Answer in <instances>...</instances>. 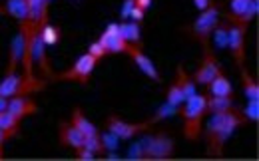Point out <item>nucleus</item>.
Returning <instances> with one entry per match:
<instances>
[{
	"mask_svg": "<svg viewBox=\"0 0 259 161\" xmlns=\"http://www.w3.org/2000/svg\"><path fill=\"white\" fill-rule=\"evenodd\" d=\"M244 124H248V122L244 120V116L240 114L238 108H234L230 112H222V114H212V120L208 124V132H206V136H208V154L220 158L224 154L226 142Z\"/></svg>",
	"mask_w": 259,
	"mask_h": 161,
	"instance_id": "obj_1",
	"label": "nucleus"
},
{
	"mask_svg": "<svg viewBox=\"0 0 259 161\" xmlns=\"http://www.w3.org/2000/svg\"><path fill=\"white\" fill-rule=\"evenodd\" d=\"M206 100H208V96L194 94L192 98L186 100V106L182 108L184 136L188 140H198L200 134H202V118L208 114L206 112Z\"/></svg>",
	"mask_w": 259,
	"mask_h": 161,
	"instance_id": "obj_2",
	"label": "nucleus"
},
{
	"mask_svg": "<svg viewBox=\"0 0 259 161\" xmlns=\"http://www.w3.org/2000/svg\"><path fill=\"white\" fill-rule=\"evenodd\" d=\"M48 84V80L36 78V76H18L14 74H6L4 80L0 82V98H14V96H28L32 92H40L44 90Z\"/></svg>",
	"mask_w": 259,
	"mask_h": 161,
	"instance_id": "obj_3",
	"label": "nucleus"
},
{
	"mask_svg": "<svg viewBox=\"0 0 259 161\" xmlns=\"http://www.w3.org/2000/svg\"><path fill=\"white\" fill-rule=\"evenodd\" d=\"M220 8H222V2H212L206 10H202V14L196 18L192 26V36L202 44V48H210V36L218 26Z\"/></svg>",
	"mask_w": 259,
	"mask_h": 161,
	"instance_id": "obj_4",
	"label": "nucleus"
},
{
	"mask_svg": "<svg viewBox=\"0 0 259 161\" xmlns=\"http://www.w3.org/2000/svg\"><path fill=\"white\" fill-rule=\"evenodd\" d=\"M96 64H98V60L86 52V54H82L66 72L54 74L52 80H72V82H78V84H88V80H90V76H92Z\"/></svg>",
	"mask_w": 259,
	"mask_h": 161,
	"instance_id": "obj_5",
	"label": "nucleus"
},
{
	"mask_svg": "<svg viewBox=\"0 0 259 161\" xmlns=\"http://www.w3.org/2000/svg\"><path fill=\"white\" fill-rule=\"evenodd\" d=\"M144 160H168L174 154V140L166 134L150 136L142 140Z\"/></svg>",
	"mask_w": 259,
	"mask_h": 161,
	"instance_id": "obj_6",
	"label": "nucleus"
},
{
	"mask_svg": "<svg viewBox=\"0 0 259 161\" xmlns=\"http://www.w3.org/2000/svg\"><path fill=\"white\" fill-rule=\"evenodd\" d=\"M246 28L248 26L238 22H230V28H228V48L232 50L234 60L240 68H244V62H246Z\"/></svg>",
	"mask_w": 259,
	"mask_h": 161,
	"instance_id": "obj_7",
	"label": "nucleus"
},
{
	"mask_svg": "<svg viewBox=\"0 0 259 161\" xmlns=\"http://www.w3.org/2000/svg\"><path fill=\"white\" fill-rule=\"evenodd\" d=\"M102 46H104V50H106V54H128V50L132 48V44H128L124 38H122V34H120V24H116V22H112L104 32H102V36H100V40H98Z\"/></svg>",
	"mask_w": 259,
	"mask_h": 161,
	"instance_id": "obj_8",
	"label": "nucleus"
},
{
	"mask_svg": "<svg viewBox=\"0 0 259 161\" xmlns=\"http://www.w3.org/2000/svg\"><path fill=\"white\" fill-rule=\"evenodd\" d=\"M230 6H232V12L226 14V18L230 22H238V24L248 26L258 16L259 2L258 0H230Z\"/></svg>",
	"mask_w": 259,
	"mask_h": 161,
	"instance_id": "obj_9",
	"label": "nucleus"
},
{
	"mask_svg": "<svg viewBox=\"0 0 259 161\" xmlns=\"http://www.w3.org/2000/svg\"><path fill=\"white\" fill-rule=\"evenodd\" d=\"M218 74H222V66H220L218 58L214 56L212 48H204V60H202V66L198 68V72L194 74V82L200 86H208Z\"/></svg>",
	"mask_w": 259,
	"mask_h": 161,
	"instance_id": "obj_10",
	"label": "nucleus"
},
{
	"mask_svg": "<svg viewBox=\"0 0 259 161\" xmlns=\"http://www.w3.org/2000/svg\"><path fill=\"white\" fill-rule=\"evenodd\" d=\"M26 34H28V22L20 24V32L14 36L12 44H10V56H8V68L6 74H14L16 68L22 62V54H24V44H26Z\"/></svg>",
	"mask_w": 259,
	"mask_h": 161,
	"instance_id": "obj_11",
	"label": "nucleus"
},
{
	"mask_svg": "<svg viewBox=\"0 0 259 161\" xmlns=\"http://www.w3.org/2000/svg\"><path fill=\"white\" fill-rule=\"evenodd\" d=\"M150 126V120L144 124H128L124 120H120L118 116H110L108 118V132L116 134L120 140H132L134 136H138L140 132H144Z\"/></svg>",
	"mask_w": 259,
	"mask_h": 161,
	"instance_id": "obj_12",
	"label": "nucleus"
},
{
	"mask_svg": "<svg viewBox=\"0 0 259 161\" xmlns=\"http://www.w3.org/2000/svg\"><path fill=\"white\" fill-rule=\"evenodd\" d=\"M32 62L38 66V70H40V74H44V78H48V80H52V78H54V72H52V68H50V64H48V56H46V44L42 42V38H40V34H38V32L34 34V44H32Z\"/></svg>",
	"mask_w": 259,
	"mask_h": 161,
	"instance_id": "obj_13",
	"label": "nucleus"
},
{
	"mask_svg": "<svg viewBox=\"0 0 259 161\" xmlns=\"http://www.w3.org/2000/svg\"><path fill=\"white\" fill-rule=\"evenodd\" d=\"M36 110H38L36 104H34L30 98H26V96H14V98H10L8 104H6V112L12 114V116L18 118V120L36 114Z\"/></svg>",
	"mask_w": 259,
	"mask_h": 161,
	"instance_id": "obj_14",
	"label": "nucleus"
},
{
	"mask_svg": "<svg viewBox=\"0 0 259 161\" xmlns=\"http://www.w3.org/2000/svg\"><path fill=\"white\" fill-rule=\"evenodd\" d=\"M128 54L132 56V60L136 62V66L148 76V78H152L154 82H160V72H158V68L154 66V62L142 52V48H138V46H132L128 50Z\"/></svg>",
	"mask_w": 259,
	"mask_h": 161,
	"instance_id": "obj_15",
	"label": "nucleus"
},
{
	"mask_svg": "<svg viewBox=\"0 0 259 161\" xmlns=\"http://www.w3.org/2000/svg\"><path fill=\"white\" fill-rule=\"evenodd\" d=\"M60 142L68 148L78 150L84 146V136L72 124H60Z\"/></svg>",
	"mask_w": 259,
	"mask_h": 161,
	"instance_id": "obj_16",
	"label": "nucleus"
},
{
	"mask_svg": "<svg viewBox=\"0 0 259 161\" xmlns=\"http://www.w3.org/2000/svg\"><path fill=\"white\" fill-rule=\"evenodd\" d=\"M70 124L82 134V136H98V130H96V126L82 114V110L80 108H76L74 112H72V120H70Z\"/></svg>",
	"mask_w": 259,
	"mask_h": 161,
	"instance_id": "obj_17",
	"label": "nucleus"
},
{
	"mask_svg": "<svg viewBox=\"0 0 259 161\" xmlns=\"http://www.w3.org/2000/svg\"><path fill=\"white\" fill-rule=\"evenodd\" d=\"M234 108H236V104H234L232 96H212L206 100V112H212V114L230 112Z\"/></svg>",
	"mask_w": 259,
	"mask_h": 161,
	"instance_id": "obj_18",
	"label": "nucleus"
},
{
	"mask_svg": "<svg viewBox=\"0 0 259 161\" xmlns=\"http://www.w3.org/2000/svg\"><path fill=\"white\" fill-rule=\"evenodd\" d=\"M4 14H10L18 20V24L28 22V2L26 0H6Z\"/></svg>",
	"mask_w": 259,
	"mask_h": 161,
	"instance_id": "obj_19",
	"label": "nucleus"
},
{
	"mask_svg": "<svg viewBox=\"0 0 259 161\" xmlns=\"http://www.w3.org/2000/svg\"><path fill=\"white\" fill-rule=\"evenodd\" d=\"M208 86H210L212 96H232L234 94V86H232V82L224 74H218Z\"/></svg>",
	"mask_w": 259,
	"mask_h": 161,
	"instance_id": "obj_20",
	"label": "nucleus"
},
{
	"mask_svg": "<svg viewBox=\"0 0 259 161\" xmlns=\"http://www.w3.org/2000/svg\"><path fill=\"white\" fill-rule=\"evenodd\" d=\"M120 34H122V38H124L128 44L142 48V34H140V24H138V22L120 24Z\"/></svg>",
	"mask_w": 259,
	"mask_h": 161,
	"instance_id": "obj_21",
	"label": "nucleus"
},
{
	"mask_svg": "<svg viewBox=\"0 0 259 161\" xmlns=\"http://www.w3.org/2000/svg\"><path fill=\"white\" fill-rule=\"evenodd\" d=\"M176 82L180 84V90H182V94H184V102L196 94V84H194V80L186 74L184 66H178V78H176Z\"/></svg>",
	"mask_w": 259,
	"mask_h": 161,
	"instance_id": "obj_22",
	"label": "nucleus"
},
{
	"mask_svg": "<svg viewBox=\"0 0 259 161\" xmlns=\"http://www.w3.org/2000/svg\"><path fill=\"white\" fill-rule=\"evenodd\" d=\"M242 70V84H244V94L248 96V100H258L259 98V88L258 82L250 76V72L246 68H240Z\"/></svg>",
	"mask_w": 259,
	"mask_h": 161,
	"instance_id": "obj_23",
	"label": "nucleus"
},
{
	"mask_svg": "<svg viewBox=\"0 0 259 161\" xmlns=\"http://www.w3.org/2000/svg\"><path fill=\"white\" fill-rule=\"evenodd\" d=\"M38 34H40V38H42V42L46 44V46H54V44H58L60 42V28H56V26H52V24H44L40 30H38Z\"/></svg>",
	"mask_w": 259,
	"mask_h": 161,
	"instance_id": "obj_24",
	"label": "nucleus"
},
{
	"mask_svg": "<svg viewBox=\"0 0 259 161\" xmlns=\"http://www.w3.org/2000/svg\"><path fill=\"white\" fill-rule=\"evenodd\" d=\"M228 28H230V20L226 18V22H222V24H218L216 28H214V44H216V48L218 50H226L228 48Z\"/></svg>",
	"mask_w": 259,
	"mask_h": 161,
	"instance_id": "obj_25",
	"label": "nucleus"
},
{
	"mask_svg": "<svg viewBox=\"0 0 259 161\" xmlns=\"http://www.w3.org/2000/svg\"><path fill=\"white\" fill-rule=\"evenodd\" d=\"M168 104H172L174 108H180V106L184 104V94H182L178 82H174V84L168 88Z\"/></svg>",
	"mask_w": 259,
	"mask_h": 161,
	"instance_id": "obj_26",
	"label": "nucleus"
},
{
	"mask_svg": "<svg viewBox=\"0 0 259 161\" xmlns=\"http://www.w3.org/2000/svg\"><path fill=\"white\" fill-rule=\"evenodd\" d=\"M246 122H258L259 120V104L258 100H248V106L240 112Z\"/></svg>",
	"mask_w": 259,
	"mask_h": 161,
	"instance_id": "obj_27",
	"label": "nucleus"
},
{
	"mask_svg": "<svg viewBox=\"0 0 259 161\" xmlns=\"http://www.w3.org/2000/svg\"><path fill=\"white\" fill-rule=\"evenodd\" d=\"M82 148L90 150L94 156H100V154H104V152H106L98 136H84V146H82Z\"/></svg>",
	"mask_w": 259,
	"mask_h": 161,
	"instance_id": "obj_28",
	"label": "nucleus"
},
{
	"mask_svg": "<svg viewBox=\"0 0 259 161\" xmlns=\"http://www.w3.org/2000/svg\"><path fill=\"white\" fill-rule=\"evenodd\" d=\"M100 142H102V146H104L106 152H116L120 148V138L116 134H112V132H104L102 138H100Z\"/></svg>",
	"mask_w": 259,
	"mask_h": 161,
	"instance_id": "obj_29",
	"label": "nucleus"
},
{
	"mask_svg": "<svg viewBox=\"0 0 259 161\" xmlns=\"http://www.w3.org/2000/svg\"><path fill=\"white\" fill-rule=\"evenodd\" d=\"M18 124H20V120L14 118L12 114H8V112H2L0 114V128L2 130H14V132H18Z\"/></svg>",
	"mask_w": 259,
	"mask_h": 161,
	"instance_id": "obj_30",
	"label": "nucleus"
},
{
	"mask_svg": "<svg viewBox=\"0 0 259 161\" xmlns=\"http://www.w3.org/2000/svg\"><path fill=\"white\" fill-rule=\"evenodd\" d=\"M176 112H178V108H174L172 104H168V102H166V104L160 108V112L150 120V124H154V122H158V120H164V118H170V116H174Z\"/></svg>",
	"mask_w": 259,
	"mask_h": 161,
	"instance_id": "obj_31",
	"label": "nucleus"
},
{
	"mask_svg": "<svg viewBox=\"0 0 259 161\" xmlns=\"http://www.w3.org/2000/svg\"><path fill=\"white\" fill-rule=\"evenodd\" d=\"M88 54H90V56H94L96 60H102V58L106 56V50H104V46H102L100 42H94V44H90Z\"/></svg>",
	"mask_w": 259,
	"mask_h": 161,
	"instance_id": "obj_32",
	"label": "nucleus"
},
{
	"mask_svg": "<svg viewBox=\"0 0 259 161\" xmlns=\"http://www.w3.org/2000/svg\"><path fill=\"white\" fill-rule=\"evenodd\" d=\"M128 160H144V148H142V142L134 144L128 152Z\"/></svg>",
	"mask_w": 259,
	"mask_h": 161,
	"instance_id": "obj_33",
	"label": "nucleus"
},
{
	"mask_svg": "<svg viewBox=\"0 0 259 161\" xmlns=\"http://www.w3.org/2000/svg\"><path fill=\"white\" fill-rule=\"evenodd\" d=\"M76 154H78V160H82V161L94 160V154H92L90 150H86V148H78V150H76Z\"/></svg>",
	"mask_w": 259,
	"mask_h": 161,
	"instance_id": "obj_34",
	"label": "nucleus"
},
{
	"mask_svg": "<svg viewBox=\"0 0 259 161\" xmlns=\"http://www.w3.org/2000/svg\"><path fill=\"white\" fill-rule=\"evenodd\" d=\"M144 12H146V10H142V8H138V6H134V8H132V12H130V18H132L134 22H138V24H140V22L144 20Z\"/></svg>",
	"mask_w": 259,
	"mask_h": 161,
	"instance_id": "obj_35",
	"label": "nucleus"
},
{
	"mask_svg": "<svg viewBox=\"0 0 259 161\" xmlns=\"http://www.w3.org/2000/svg\"><path fill=\"white\" fill-rule=\"evenodd\" d=\"M14 136H18V132H14V130H2V128H0V146H2L6 140L14 138Z\"/></svg>",
	"mask_w": 259,
	"mask_h": 161,
	"instance_id": "obj_36",
	"label": "nucleus"
},
{
	"mask_svg": "<svg viewBox=\"0 0 259 161\" xmlns=\"http://www.w3.org/2000/svg\"><path fill=\"white\" fill-rule=\"evenodd\" d=\"M134 6H136L134 0H126V2L122 4V18H130V12H132Z\"/></svg>",
	"mask_w": 259,
	"mask_h": 161,
	"instance_id": "obj_37",
	"label": "nucleus"
},
{
	"mask_svg": "<svg viewBox=\"0 0 259 161\" xmlns=\"http://www.w3.org/2000/svg\"><path fill=\"white\" fill-rule=\"evenodd\" d=\"M194 4H196L198 10H206V8L212 4V0H194Z\"/></svg>",
	"mask_w": 259,
	"mask_h": 161,
	"instance_id": "obj_38",
	"label": "nucleus"
},
{
	"mask_svg": "<svg viewBox=\"0 0 259 161\" xmlns=\"http://www.w3.org/2000/svg\"><path fill=\"white\" fill-rule=\"evenodd\" d=\"M134 2H136V6L142 8V10H148V8L152 6V0H134Z\"/></svg>",
	"mask_w": 259,
	"mask_h": 161,
	"instance_id": "obj_39",
	"label": "nucleus"
},
{
	"mask_svg": "<svg viewBox=\"0 0 259 161\" xmlns=\"http://www.w3.org/2000/svg\"><path fill=\"white\" fill-rule=\"evenodd\" d=\"M6 104H8V100L6 98H0V114L6 112Z\"/></svg>",
	"mask_w": 259,
	"mask_h": 161,
	"instance_id": "obj_40",
	"label": "nucleus"
},
{
	"mask_svg": "<svg viewBox=\"0 0 259 161\" xmlns=\"http://www.w3.org/2000/svg\"><path fill=\"white\" fill-rule=\"evenodd\" d=\"M108 160H110V161H116V160H120V158H118L116 154H110V156H108Z\"/></svg>",
	"mask_w": 259,
	"mask_h": 161,
	"instance_id": "obj_41",
	"label": "nucleus"
},
{
	"mask_svg": "<svg viewBox=\"0 0 259 161\" xmlns=\"http://www.w3.org/2000/svg\"><path fill=\"white\" fill-rule=\"evenodd\" d=\"M0 14H4V6H0Z\"/></svg>",
	"mask_w": 259,
	"mask_h": 161,
	"instance_id": "obj_42",
	"label": "nucleus"
},
{
	"mask_svg": "<svg viewBox=\"0 0 259 161\" xmlns=\"http://www.w3.org/2000/svg\"><path fill=\"white\" fill-rule=\"evenodd\" d=\"M0 160H2V146H0Z\"/></svg>",
	"mask_w": 259,
	"mask_h": 161,
	"instance_id": "obj_43",
	"label": "nucleus"
},
{
	"mask_svg": "<svg viewBox=\"0 0 259 161\" xmlns=\"http://www.w3.org/2000/svg\"><path fill=\"white\" fill-rule=\"evenodd\" d=\"M46 2H48V4H50V2H52V0H46Z\"/></svg>",
	"mask_w": 259,
	"mask_h": 161,
	"instance_id": "obj_44",
	"label": "nucleus"
}]
</instances>
